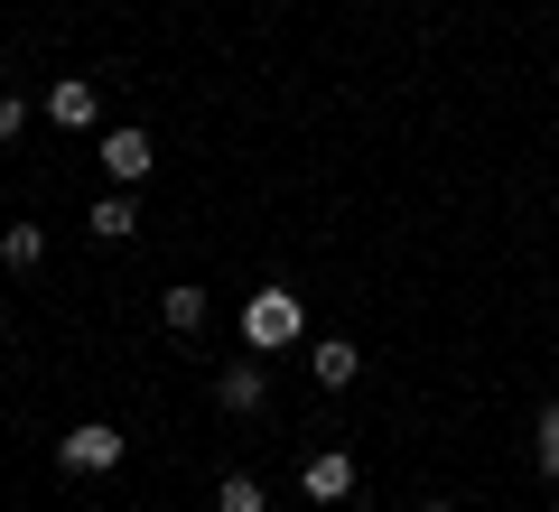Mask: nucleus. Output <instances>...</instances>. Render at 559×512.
<instances>
[{
  "label": "nucleus",
  "instance_id": "f257e3e1",
  "mask_svg": "<svg viewBox=\"0 0 559 512\" xmlns=\"http://www.w3.org/2000/svg\"><path fill=\"white\" fill-rule=\"evenodd\" d=\"M57 466H66V475H112V466H121V429H103V419L66 429V438H57Z\"/></svg>",
  "mask_w": 559,
  "mask_h": 512
},
{
  "label": "nucleus",
  "instance_id": "f03ea898",
  "mask_svg": "<svg viewBox=\"0 0 559 512\" xmlns=\"http://www.w3.org/2000/svg\"><path fill=\"white\" fill-rule=\"evenodd\" d=\"M299 326H308V317H299V298H289V289H261L252 308H242V335H252L261 355H271V345H289Z\"/></svg>",
  "mask_w": 559,
  "mask_h": 512
},
{
  "label": "nucleus",
  "instance_id": "7ed1b4c3",
  "mask_svg": "<svg viewBox=\"0 0 559 512\" xmlns=\"http://www.w3.org/2000/svg\"><path fill=\"white\" fill-rule=\"evenodd\" d=\"M299 493H308V503H345V493H355V456H345V448H318V456L299 466Z\"/></svg>",
  "mask_w": 559,
  "mask_h": 512
},
{
  "label": "nucleus",
  "instance_id": "20e7f679",
  "mask_svg": "<svg viewBox=\"0 0 559 512\" xmlns=\"http://www.w3.org/2000/svg\"><path fill=\"white\" fill-rule=\"evenodd\" d=\"M150 131H103V168H112V178H150Z\"/></svg>",
  "mask_w": 559,
  "mask_h": 512
},
{
  "label": "nucleus",
  "instance_id": "39448f33",
  "mask_svg": "<svg viewBox=\"0 0 559 512\" xmlns=\"http://www.w3.org/2000/svg\"><path fill=\"white\" fill-rule=\"evenodd\" d=\"M47 112H57L66 131H94V84H84V75H66L57 94H47Z\"/></svg>",
  "mask_w": 559,
  "mask_h": 512
},
{
  "label": "nucleus",
  "instance_id": "423d86ee",
  "mask_svg": "<svg viewBox=\"0 0 559 512\" xmlns=\"http://www.w3.org/2000/svg\"><path fill=\"white\" fill-rule=\"evenodd\" d=\"M0 261H10V271H38V261H47V234H38V224H10V234H0Z\"/></svg>",
  "mask_w": 559,
  "mask_h": 512
},
{
  "label": "nucleus",
  "instance_id": "0eeeda50",
  "mask_svg": "<svg viewBox=\"0 0 559 512\" xmlns=\"http://www.w3.org/2000/svg\"><path fill=\"white\" fill-rule=\"evenodd\" d=\"M318 382H326V392L355 382V345H345V335H326V345H318Z\"/></svg>",
  "mask_w": 559,
  "mask_h": 512
},
{
  "label": "nucleus",
  "instance_id": "6e6552de",
  "mask_svg": "<svg viewBox=\"0 0 559 512\" xmlns=\"http://www.w3.org/2000/svg\"><path fill=\"white\" fill-rule=\"evenodd\" d=\"M215 401H224V410H261V373H252V364H234V373L215 382Z\"/></svg>",
  "mask_w": 559,
  "mask_h": 512
},
{
  "label": "nucleus",
  "instance_id": "1a4fd4ad",
  "mask_svg": "<svg viewBox=\"0 0 559 512\" xmlns=\"http://www.w3.org/2000/svg\"><path fill=\"white\" fill-rule=\"evenodd\" d=\"M215 512H271V493H261L252 475H224V485H215Z\"/></svg>",
  "mask_w": 559,
  "mask_h": 512
},
{
  "label": "nucleus",
  "instance_id": "9d476101",
  "mask_svg": "<svg viewBox=\"0 0 559 512\" xmlns=\"http://www.w3.org/2000/svg\"><path fill=\"white\" fill-rule=\"evenodd\" d=\"M94 234H103V242H121V234H140V215H131V197H103V205H94Z\"/></svg>",
  "mask_w": 559,
  "mask_h": 512
},
{
  "label": "nucleus",
  "instance_id": "9b49d317",
  "mask_svg": "<svg viewBox=\"0 0 559 512\" xmlns=\"http://www.w3.org/2000/svg\"><path fill=\"white\" fill-rule=\"evenodd\" d=\"M168 326L197 335V326H205V289H168Z\"/></svg>",
  "mask_w": 559,
  "mask_h": 512
},
{
  "label": "nucleus",
  "instance_id": "f8f14e48",
  "mask_svg": "<svg viewBox=\"0 0 559 512\" xmlns=\"http://www.w3.org/2000/svg\"><path fill=\"white\" fill-rule=\"evenodd\" d=\"M540 475H559V401L540 410Z\"/></svg>",
  "mask_w": 559,
  "mask_h": 512
},
{
  "label": "nucleus",
  "instance_id": "ddd939ff",
  "mask_svg": "<svg viewBox=\"0 0 559 512\" xmlns=\"http://www.w3.org/2000/svg\"><path fill=\"white\" fill-rule=\"evenodd\" d=\"M20 121H28V103H20V94H0V140H20Z\"/></svg>",
  "mask_w": 559,
  "mask_h": 512
},
{
  "label": "nucleus",
  "instance_id": "4468645a",
  "mask_svg": "<svg viewBox=\"0 0 559 512\" xmlns=\"http://www.w3.org/2000/svg\"><path fill=\"white\" fill-rule=\"evenodd\" d=\"M419 512H457V503H419Z\"/></svg>",
  "mask_w": 559,
  "mask_h": 512
},
{
  "label": "nucleus",
  "instance_id": "2eb2a0df",
  "mask_svg": "<svg viewBox=\"0 0 559 512\" xmlns=\"http://www.w3.org/2000/svg\"><path fill=\"white\" fill-rule=\"evenodd\" d=\"M0 326H10V317H0Z\"/></svg>",
  "mask_w": 559,
  "mask_h": 512
}]
</instances>
